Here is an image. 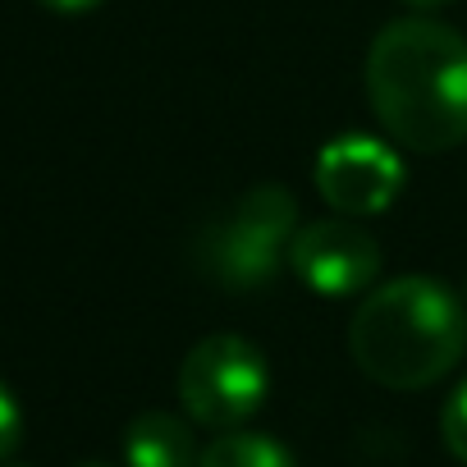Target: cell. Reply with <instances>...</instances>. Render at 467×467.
I'll return each instance as SVG.
<instances>
[{
    "mask_svg": "<svg viewBox=\"0 0 467 467\" xmlns=\"http://www.w3.org/2000/svg\"><path fill=\"white\" fill-rule=\"evenodd\" d=\"M367 101L380 129L421 156L467 142V42L426 15L394 19L367 51Z\"/></svg>",
    "mask_w": 467,
    "mask_h": 467,
    "instance_id": "cell-1",
    "label": "cell"
},
{
    "mask_svg": "<svg viewBox=\"0 0 467 467\" xmlns=\"http://www.w3.org/2000/svg\"><path fill=\"white\" fill-rule=\"evenodd\" d=\"M348 353L385 389H426L467 353V307L431 275L371 285L348 321Z\"/></svg>",
    "mask_w": 467,
    "mask_h": 467,
    "instance_id": "cell-2",
    "label": "cell"
},
{
    "mask_svg": "<svg viewBox=\"0 0 467 467\" xmlns=\"http://www.w3.org/2000/svg\"><path fill=\"white\" fill-rule=\"evenodd\" d=\"M298 234V202L280 183H257L234 202L220 220H211L197 239V262L229 294L266 289Z\"/></svg>",
    "mask_w": 467,
    "mask_h": 467,
    "instance_id": "cell-3",
    "label": "cell"
},
{
    "mask_svg": "<svg viewBox=\"0 0 467 467\" xmlns=\"http://www.w3.org/2000/svg\"><path fill=\"white\" fill-rule=\"evenodd\" d=\"M271 371L253 339L244 335H206L179 362V403L197 426L239 431L266 403Z\"/></svg>",
    "mask_w": 467,
    "mask_h": 467,
    "instance_id": "cell-4",
    "label": "cell"
},
{
    "mask_svg": "<svg viewBox=\"0 0 467 467\" xmlns=\"http://www.w3.org/2000/svg\"><path fill=\"white\" fill-rule=\"evenodd\" d=\"M380 244L353 215H326L294 234L289 271L321 298H353L380 280Z\"/></svg>",
    "mask_w": 467,
    "mask_h": 467,
    "instance_id": "cell-5",
    "label": "cell"
},
{
    "mask_svg": "<svg viewBox=\"0 0 467 467\" xmlns=\"http://www.w3.org/2000/svg\"><path fill=\"white\" fill-rule=\"evenodd\" d=\"M403 188V161L371 133H344L317 156V192L339 215H380Z\"/></svg>",
    "mask_w": 467,
    "mask_h": 467,
    "instance_id": "cell-6",
    "label": "cell"
},
{
    "mask_svg": "<svg viewBox=\"0 0 467 467\" xmlns=\"http://www.w3.org/2000/svg\"><path fill=\"white\" fill-rule=\"evenodd\" d=\"M124 462L129 467H197L192 426L174 412H138L124 426Z\"/></svg>",
    "mask_w": 467,
    "mask_h": 467,
    "instance_id": "cell-7",
    "label": "cell"
},
{
    "mask_svg": "<svg viewBox=\"0 0 467 467\" xmlns=\"http://www.w3.org/2000/svg\"><path fill=\"white\" fill-rule=\"evenodd\" d=\"M197 467H298V458L262 431H224L197 453Z\"/></svg>",
    "mask_w": 467,
    "mask_h": 467,
    "instance_id": "cell-8",
    "label": "cell"
},
{
    "mask_svg": "<svg viewBox=\"0 0 467 467\" xmlns=\"http://www.w3.org/2000/svg\"><path fill=\"white\" fill-rule=\"evenodd\" d=\"M440 435H444L449 453L467 467V380L449 394V403H444V412H440Z\"/></svg>",
    "mask_w": 467,
    "mask_h": 467,
    "instance_id": "cell-9",
    "label": "cell"
},
{
    "mask_svg": "<svg viewBox=\"0 0 467 467\" xmlns=\"http://www.w3.org/2000/svg\"><path fill=\"white\" fill-rule=\"evenodd\" d=\"M19 440H24V408H19L15 389L0 380V462L19 449Z\"/></svg>",
    "mask_w": 467,
    "mask_h": 467,
    "instance_id": "cell-10",
    "label": "cell"
},
{
    "mask_svg": "<svg viewBox=\"0 0 467 467\" xmlns=\"http://www.w3.org/2000/svg\"><path fill=\"white\" fill-rule=\"evenodd\" d=\"M47 10H56V15H88V10H97L101 0H42Z\"/></svg>",
    "mask_w": 467,
    "mask_h": 467,
    "instance_id": "cell-11",
    "label": "cell"
},
{
    "mask_svg": "<svg viewBox=\"0 0 467 467\" xmlns=\"http://www.w3.org/2000/svg\"><path fill=\"white\" fill-rule=\"evenodd\" d=\"M408 5L426 15V10H444V5H453V0H408Z\"/></svg>",
    "mask_w": 467,
    "mask_h": 467,
    "instance_id": "cell-12",
    "label": "cell"
},
{
    "mask_svg": "<svg viewBox=\"0 0 467 467\" xmlns=\"http://www.w3.org/2000/svg\"><path fill=\"white\" fill-rule=\"evenodd\" d=\"M78 467H110V462H78Z\"/></svg>",
    "mask_w": 467,
    "mask_h": 467,
    "instance_id": "cell-13",
    "label": "cell"
}]
</instances>
